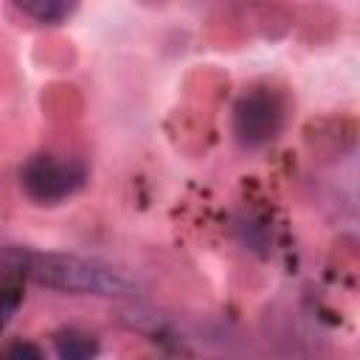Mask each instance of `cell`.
Instances as JSON below:
<instances>
[{
	"instance_id": "5b68a950",
	"label": "cell",
	"mask_w": 360,
	"mask_h": 360,
	"mask_svg": "<svg viewBox=\"0 0 360 360\" xmlns=\"http://www.w3.org/2000/svg\"><path fill=\"white\" fill-rule=\"evenodd\" d=\"M53 352L62 360H87V357H96L98 354V343H96L93 335L68 329V332H59L53 338Z\"/></svg>"
},
{
	"instance_id": "7a4b0ae2",
	"label": "cell",
	"mask_w": 360,
	"mask_h": 360,
	"mask_svg": "<svg viewBox=\"0 0 360 360\" xmlns=\"http://www.w3.org/2000/svg\"><path fill=\"white\" fill-rule=\"evenodd\" d=\"M87 180V169L82 160L56 158V155H34L20 169L22 191L39 205H56L73 197Z\"/></svg>"
},
{
	"instance_id": "6da1fadb",
	"label": "cell",
	"mask_w": 360,
	"mask_h": 360,
	"mask_svg": "<svg viewBox=\"0 0 360 360\" xmlns=\"http://www.w3.org/2000/svg\"><path fill=\"white\" fill-rule=\"evenodd\" d=\"M17 273L70 295H132V284L110 264L73 253H17Z\"/></svg>"
},
{
	"instance_id": "8992f818",
	"label": "cell",
	"mask_w": 360,
	"mask_h": 360,
	"mask_svg": "<svg viewBox=\"0 0 360 360\" xmlns=\"http://www.w3.org/2000/svg\"><path fill=\"white\" fill-rule=\"evenodd\" d=\"M20 304H22V290L17 276L11 270H0V332L11 323Z\"/></svg>"
},
{
	"instance_id": "277c9868",
	"label": "cell",
	"mask_w": 360,
	"mask_h": 360,
	"mask_svg": "<svg viewBox=\"0 0 360 360\" xmlns=\"http://www.w3.org/2000/svg\"><path fill=\"white\" fill-rule=\"evenodd\" d=\"M14 6L42 25H56L76 11L79 0H14Z\"/></svg>"
},
{
	"instance_id": "3957f363",
	"label": "cell",
	"mask_w": 360,
	"mask_h": 360,
	"mask_svg": "<svg viewBox=\"0 0 360 360\" xmlns=\"http://www.w3.org/2000/svg\"><path fill=\"white\" fill-rule=\"evenodd\" d=\"M284 124V101L278 93L267 87H256L245 93L233 107V132L236 141L248 149H259L270 143Z\"/></svg>"
},
{
	"instance_id": "52a82bcc",
	"label": "cell",
	"mask_w": 360,
	"mask_h": 360,
	"mask_svg": "<svg viewBox=\"0 0 360 360\" xmlns=\"http://www.w3.org/2000/svg\"><path fill=\"white\" fill-rule=\"evenodd\" d=\"M6 354L8 357H34V360H39L42 357V352L39 349H34V346H22V343H17V346H11V349H6Z\"/></svg>"
}]
</instances>
